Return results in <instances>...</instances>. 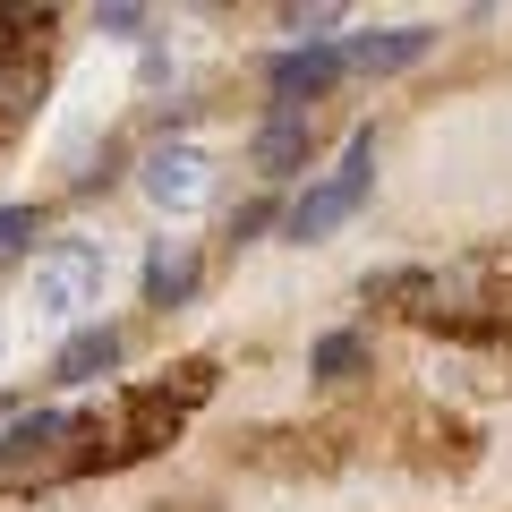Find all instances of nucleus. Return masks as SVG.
Masks as SVG:
<instances>
[{
    "label": "nucleus",
    "mask_w": 512,
    "mask_h": 512,
    "mask_svg": "<svg viewBox=\"0 0 512 512\" xmlns=\"http://www.w3.org/2000/svg\"><path fill=\"white\" fill-rule=\"evenodd\" d=\"M333 18H342V9H291V18H282V26H291V35H325Z\"/></svg>",
    "instance_id": "14"
},
{
    "label": "nucleus",
    "mask_w": 512,
    "mask_h": 512,
    "mask_svg": "<svg viewBox=\"0 0 512 512\" xmlns=\"http://www.w3.org/2000/svg\"><path fill=\"white\" fill-rule=\"evenodd\" d=\"M9 419H18V410H9V402H0V436H9Z\"/></svg>",
    "instance_id": "16"
},
{
    "label": "nucleus",
    "mask_w": 512,
    "mask_h": 512,
    "mask_svg": "<svg viewBox=\"0 0 512 512\" xmlns=\"http://www.w3.org/2000/svg\"><path fill=\"white\" fill-rule=\"evenodd\" d=\"M427 26H384V35H359L350 43V69H367V77H384V69H410V60L427 52Z\"/></svg>",
    "instance_id": "10"
},
{
    "label": "nucleus",
    "mask_w": 512,
    "mask_h": 512,
    "mask_svg": "<svg viewBox=\"0 0 512 512\" xmlns=\"http://www.w3.org/2000/svg\"><path fill=\"white\" fill-rule=\"evenodd\" d=\"M146 197L154 205H197L205 197V154L197 146H154L146 154Z\"/></svg>",
    "instance_id": "7"
},
{
    "label": "nucleus",
    "mask_w": 512,
    "mask_h": 512,
    "mask_svg": "<svg viewBox=\"0 0 512 512\" xmlns=\"http://www.w3.org/2000/svg\"><path fill=\"white\" fill-rule=\"evenodd\" d=\"M342 69H350V52H333V43H299V52H282L274 69H265V86H274L282 111H308Z\"/></svg>",
    "instance_id": "4"
},
{
    "label": "nucleus",
    "mask_w": 512,
    "mask_h": 512,
    "mask_svg": "<svg viewBox=\"0 0 512 512\" xmlns=\"http://www.w3.org/2000/svg\"><path fill=\"white\" fill-rule=\"evenodd\" d=\"M265 222H274V205H265V197H256V205H239V214H231V239H256Z\"/></svg>",
    "instance_id": "13"
},
{
    "label": "nucleus",
    "mask_w": 512,
    "mask_h": 512,
    "mask_svg": "<svg viewBox=\"0 0 512 512\" xmlns=\"http://www.w3.org/2000/svg\"><path fill=\"white\" fill-rule=\"evenodd\" d=\"M308 146H316L308 111H274V120L248 137V163H256V180H291V171H308Z\"/></svg>",
    "instance_id": "5"
},
{
    "label": "nucleus",
    "mask_w": 512,
    "mask_h": 512,
    "mask_svg": "<svg viewBox=\"0 0 512 512\" xmlns=\"http://www.w3.org/2000/svg\"><path fill=\"white\" fill-rule=\"evenodd\" d=\"M103 299V248L94 239H60L52 256L35 265V308L43 316H77Z\"/></svg>",
    "instance_id": "3"
},
{
    "label": "nucleus",
    "mask_w": 512,
    "mask_h": 512,
    "mask_svg": "<svg viewBox=\"0 0 512 512\" xmlns=\"http://www.w3.org/2000/svg\"><path fill=\"white\" fill-rule=\"evenodd\" d=\"M197 248H188V239H163V248L146 256V308H180L188 291H197Z\"/></svg>",
    "instance_id": "9"
},
{
    "label": "nucleus",
    "mask_w": 512,
    "mask_h": 512,
    "mask_svg": "<svg viewBox=\"0 0 512 512\" xmlns=\"http://www.w3.org/2000/svg\"><path fill=\"white\" fill-rule=\"evenodd\" d=\"M103 453V419H77V410H18L9 436H0V478H69V470H94Z\"/></svg>",
    "instance_id": "1"
},
{
    "label": "nucleus",
    "mask_w": 512,
    "mask_h": 512,
    "mask_svg": "<svg viewBox=\"0 0 512 512\" xmlns=\"http://www.w3.org/2000/svg\"><path fill=\"white\" fill-rule=\"evenodd\" d=\"M367 163H376V128H359V137H350V146H342V171H325V180H316L308 197L282 214V231H291V239H325V231H342V222L367 205V188H376V171H367Z\"/></svg>",
    "instance_id": "2"
},
{
    "label": "nucleus",
    "mask_w": 512,
    "mask_h": 512,
    "mask_svg": "<svg viewBox=\"0 0 512 512\" xmlns=\"http://www.w3.org/2000/svg\"><path fill=\"white\" fill-rule=\"evenodd\" d=\"M137 26H146V9H128V0H120V9H103V35H137Z\"/></svg>",
    "instance_id": "15"
},
{
    "label": "nucleus",
    "mask_w": 512,
    "mask_h": 512,
    "mask_svg": "<svg viewBox=\"0 0 512 512\" xmlns=\"http://www.w3.org/2000/svg\"><path fill=\"white\" fill-rule=\"evenodd\" d=\"M35 231H43V222H35V205H0V256H18Z\"/></svg>",
    "instance_id": "12"
},
{
    "label": "nucleus",
    "mask_w": 512,
    "mask_h": 512,
    "mask_svg": "<svg viewBox=\"0 0 512 512\" xmlns=\"http://www.w3.org/2000/svg\"><path fill=\"white\" fill-rule=\"evenodd\" d=\"M359 359H367L359 333H325V342H316V376H359Z\"/></svg>",
    "instance_id": "11"
},
{
    "label": "nucleus",
    "mask_w": 512,
    "mask_h": 512,
    "mask_svg": "<svg viewBox=\"0 0 512 512\" xmlns=\"http://www.w3.org/2000/svg\"><path fill=\"white\" fill-rule=\"evenodd\" d=\"M35 103H43V43H0V146L26 128Z\"/></svg>",
    "instance_id": "6"
},
{
    "label": "nucleus",
    "mask_w": 512,
    "mask_h": 512,
    "mask_svg": "<svg viewBox=\"0 0 512 512\" xmlns=\"http://www.w3.org/2000/svg\"><path fill=\"white\" fill-rule=\"evenodd\" d=\"M111 367H120V333H111V325H77L69 342H60L52 376L60 384H94V376H111Z\"/></svg>",
    "instance_id": "8"
}]
</instances>
